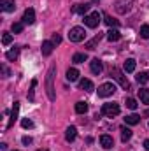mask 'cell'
I'll list each match as a JSON object with an SVG mask.
<instances>
[{"label": "cell", "instance_id": "obj_11", "mask_svg": "<svg viewBox=\"0 0 149 151\" xmlns=\"http://www.w3.org/2000/svg\"><path fill=\"white\" fill-rule=\"evenodd\" d=\"M0 9L4 12H12L16 9V4H14V0H0Z\"/></svg>", "mask_w": 149, "mask_h": 151}, {"label": "cell", "instance_id": "obj_29", "mask_svg": "<svg viewBox=\"0 0 149 151\" xmlns=\"http://www.w3.org/2000/svg\"><path fill=\"white\" fill-rule=\"evenodd\" d=\"M23 27H25V23H12V25H11V30H12L14 34H21V32H23Z\"/></svg>", "mask_w": 149, "mask_h": 151}, {"label": "cell", "instance_id": "obj_20", "mask_svg": "<svg viewBox=\"0 0 149 151\" xmlns=\"http://www.w3.org/2000/svg\"><path fill=\"white\" fill-rule=\"evenodd\" d=\"M67 79H69L70 83L77 81V79H79V70L74 69V67H72V69H69V70H67Z\"/></svg>", "mask_w": 149, "mask_h": 151}, {"label": "cell", "instance_id": "obj_10", "mask_svg": "<svg viewBox=\"0 0 149 151\" xmlns=\"http://www.w3.org/2000/svg\"><path fill=\"white\" fill-rule=\"evenodd\" d=\"M18 113H19V102H14L12 113H11V118H9V123H7V128H12V125H14L16 119H18Z\"/></svg>", "mask_w": 149, "mask_h": 151}, {"label": "cell", "instance_id": "obj_3", "mask_svg": "<svg viewBox=\"0 0 149 151\" xmlns=\"http://www.w3.org/2000/svg\"><path fill=\"white\" fill-rule=\"evenodd\" d=\"M119 113H121V107L116 102H109V104H104L102 106V114H105L109 118H114V116H117Z\"/></svg>", "mask_w": 149, "mask_h": 151}, {"label": "cell", "instance_id": "obj_16", "mask_svg": "<svg viewBox=\"0 0 149 151\" xmlns=\"http://www.w3.org/2000/svg\"><path fill=\"white\" fill-rule=\"evenodd\" d=\"M79 88H81V90H84V91H93V83H91L90 79H86V77H84V79H81V81H79Z\"/></svg>", "mask_w": 149, "mask_h": 151}, {"label": "cell", "instance_id": "obj_36", "mask_svg": "<svg viewBox=\"0 0 149 151\" xmlns=\"http://www.w3.org/2000/svg\"><path fill=\"white\" fill-rule=\"evenodd\" d=\"M2 74H4V77H9V74H11V72H9V69H7L5 65H2Z\"/></svg>", "mask_w": 149, "mask_h": 151}, {"label": "cell", "instance_id": "obj_14", "mask_svg": "<svg viewBox=\"0 0 149 151\" xmlns=\"http://www.w3.org/2000/svg\"><path fill=\"white\" fill-rule=\"evenodd\" d=\"M53 47H54V44H53L51 40H44V42H42V55H44V56H49V55L53 53Z\"/></svg>", "mask_w": 149, "mask_h": 151}, {"label": "cell", "instance_id": "obj_12", "mask_svg": "<svg viewBox=\"0 0 149 151\" xmlns=\"http://www.w3.org/2000/svg\"><path fill=\"white\" fill-rule=\"evenodd\" d=\"M100 144H102V148H105V150H111L112 146H114V141H112L111 135L104 134V135L100 137Z\"/></svg>", "mask_w": 149, "mask_h": 151}, {"label": "cell", "instance_id": "obj_28", "mask_svg": "<svg viewBox=\"0 0 149 151\" xmlns=\"http://www.w3.org/2000/svg\"><path fill=\"white\" fill-rule=\"evenodd\" d=\"M104 18H105L104 21H105V23H107L109 27H114V28H116V27L119 25V21H117V19H114V18H112V16H109V14H105Z\"/></svg>", "mask_w": 149, "mask_h": 151}, {"label": "cell", "instance_id": "obj_13", "mask_svg": "<svg viewBox=\"0 0 149 151\" xmlns=\"http://www.w3.org/2000/svg\"><path fill=\"white\" fill-rule=\"evenodd\" d=\"M90 11V4H79V5H74L72 7V12L74 14H86Z\"/></svg>", "mask_w": 149, "mask_h": 151}, {"label": "cell", "instance_id": "obj_19", "mask_svg": "<svg viewBox=\"0 0 149 151\" xmlns=\"http://www.w3.org/2000/svg\"><path fill=\"white\" fill-rule=\"evenodd\" d=\"M135 60L133 58H128L126 62H125V65H123V69H125V72H133L135 70Z\"/></svg>", "mask_w": 149, "mask_h": 151}, {"label": "cell", "instance_id": "obj_1", "mask_svg": "<svg viewBox=\"0 0 149 151\" xmlns=\"http://www.w3.org/2000/svg\"><path fill=\"white\" fill-rule=\"evenodd\" d=\"M54 74H56V65H51L47 76H46V93L49 100H56V93H54Z\"/></svg>", "mask_w": 149, "mask_h": 151}, {"label": "cell", "instance_id": "obj_24", "mask_svg": "<svg viewBox=\"0 0 149 151\" xmlns=\"http://www.w3.org/2000/svg\"><path fill=\"white\" fill-rule=\"evenodd\" d=\"M130 139H132V130L123 127V128H121V141L126 142V141H130Z\"/></svg>", "mask_w": 149, "mask_h": 151}, {"label": "cell", "instance_id": "obj_22", "mask_svg": "<svg viewBox=\"0 0 149 151\" xmlns=\"http://www.w3.org/2000/svg\"><path fill=\"white\" fill-rule=\"evenodd\" d=\"M86 60H88L86 53H75L74 56H72V62H74V63H84Z\"/></svg>", "mask_w": 149, "mask_h": 151}, {"label": "cell", "instance_id": "obj_27", "mask_svg": "<svg viewBox=\"0 0 149 151\" xmlns=\"http://www.w3.org/2000/svg\"><path fill=\"white\" fill-rule=\"evenodd\" d=\"M35 86H37V81L34 79V81H32V86H30V90H28V100H30V102H34V100H35V95H34Z\"/></svg>", "mask_w": 149, "mask_h": 151}, {"label": "cell", "instance_id": "obj_32", "mask_svg": "<svg viewBox=\"0 0 149 151\" xmlns=\"http://www.w3.org/2000/svg\"><path fill=\"white\" fill-rule=\"evenodd\" d=\"M11 42H12V35L5 32V34L2 35V44H4V46H7V44H11Z\"/></svg>", "mask_w": 149, "mask_h": 151}, {"label": "cell", "instance_id": "obj_18", "mask_svg": "<svg viewBox=\"0 0 149 151\" xmlns=\"http://www.w3.org/2000/svg\"><path fill=\"white\" fill-rule=\"evenodd\" d=\"M107 39H109L111 42H116V40H119V39H121V34H119V30H117V28H111V30L107 32Z\"/></svg>", "mask_w": 149, "mask_h": 151}, {"label": "cell", "instance_id": "obj_23", "mask_svg": "<svg viewBox=\"0 0 149 151\" xmlns=\"http://www.w3.org/2000/svg\"><path fill=\"white\" fill-rule=\"evenodd\" d=\"M139 97H140V102L149 104V90H146V88H140V90H139Z\"/></svg>", "mask_w": 149, "mask_h": 151}, {"label": "cell", "instance_id": "obj_21", "mask_svg": "<svg viewBox=\"0 0 149 151\" xmlns=\"http://www.w3.org/2000/svg\"><path fill=\"white\" fill-rule=\"evenodd\" d=\"M125 121H126V125H137V123H140V116L139 114H130V116L125 118Z\"/></svg>", "mask_w": 149, "mask_h": 151}, {"label": "cell", "instance_id": "obj_39", "mask_svg": "<svg viewBox=\"0 0 149 151\" xmlns=\"http://www.w3.org/2000/svg\"><path fill=\"white\" fill-rule=\"evenodd\" d=\"M144 116H149V109H148V111H146V113H144Z\"/></svg>", "mask_w": 149, "mask_h": 151}, {"label": "cell", "instance_id": "obj_40", "mask_svg": "<svg viewBox=\"0 0 149 151\" xmlns=\"http://www.w3.org/2000/svg\"><path fill=\"white\" fill-rule=\"evenodd\" d=\"M39 151H46V150H39Z\"/></svg>", "mask_w": 149, "mask_h": 151}, {"label": "cell", "instance_id": "obj_30", "mask_svg": "<svg viewBox=\"0 0 149 151\" xmlns=\"http://www.w3.org/2000/svg\"><path fill=\"white\" fill-rule=\"evenodd\" d=\"M137 81H139L140 84H144V83H148V81H149V74H148V72H140V74L137 76Z\"/></svg>", "mask_w": 149, "mask_h": 151}, {"label": "cell", "instance_id": "obj_37", "mask_svg": "<svg viewBox=\"0 0 149 151\" xmlns=\"http://www.w3.org/2000/svg\"><path fill=\"white\" fill-rule=\"evenodd\" d=\"M23 144H25V146L32 144V137H23Z\"/></svg>", "mask_w": 149, "mask_h": 151}, {"label": "cell", "instance_id": "obj_17", "mask_svg": "<svg viewBox=\"0 0 149 151\" xmlns=\"http://www.w3.org/2000/svg\"><path fill=\"white\" fill-rule=\"evenodd\" d=\"M75 135H77V128H75V127H69L67 132H65V141H67V142H72L75 139Z\"/></svg>", "mask_w": 149, "mask_h": 151}, {"label": "cell", "instance_id": "obj_5", "mask_svg": "<svg viewBox=\"0 0 149 151\" xmlns=\"http://www.w3.org/2000/svg\"><path fill=\"white\" fill-rule=\"evenodd\" d=\"M111 77H114L116 81H119V84L125 88V90H128L130 88V83H128V79L123 76V72L119 70V69H116V67H112L111 69Z\"/></svg>", "mask_w": 149, "mask_h": 151}, {"label": "cell", "instance_id": "obj_25", "mask_svg": "<svg viewBox=\"0 0 149 151\" xmlns=\"http://www.w3.org/2000/svg\"><path fill=\"white\" fill-rule=\"evenodd\" d=\"M86 111H88V104L86 102H77L75 104V113L77 114H84Z\"/></svg>", "mask_w": 149, "mask_h": 151}, {"label": "cell", "instance_id": "obj_31", "mask_svg": "<svg viewBox=\"0 0 149 151\" xmlns=\"http://www.w3.org/2000/svg\"><path fill=\"white\" fill-rule=\"evenodd\" d=\"M140 37L149 39V25H142V27H140Z\"/></svg>", "mask_w": 149, "mask_h": 151}, {"label": "cell", "instance_id": "obj_4", "mask_svg": "<svg viewBox=\"0 0 149 151\" xmlns=\"http://www.w3.org/2000/svg\"><path fill=\"white\" fill-rule=\"evenodd\" d=\"M69 39H70L72 42H81V40L86 39V30H84L82 27H74V28L69 32Z\"/></svg>", "mask_w": 149, "mask_h": 151}, {"label": "cell", "instance_id": "obj_26", "mask_svg": "<svg viewBox=\"0 0 149 151\" xmlns=\"http://www.w3.org/2000/svg\"><path fill=\"white\" fill-rule=\"evenodd\" d=\"M100 39H102V34H98V35H95V39L93 40H90L88 44H86V49H95V46L100 42Z\"/></svg>", "mask_w": 149, "mask_h": 151}, {"label": "cell", "instance_id": "obj_35", "mask_svg": "<svg viewBox=\"0 0 149 151\" xmlns=\"http://www.w3.org/2000/svg\"><path fill=\"white\" fill-rule=\"evenodd\" d=\"M51 42H53L54 46H58V44L62 42V35H58V34H54V35H53V40H51Z\"/></svg>", "mask_w": 149, "mask_h": 151}, {"label": "cell", "instance_id": "obj_6", "mask_svg": "<svg viewBox=\"0 0 149 151\" xmlns=\"http://www.w3.org/2000/svg\"><path fill=\"white\" fill-rule=\"evenodd\" d=\"M132 5H133V0H117L116 2V12L126 14V12H130Z\"/></svg>", "mask_w": 149, "mask_h": 151}, {"label": "cell", "instance_id": "obj_15", "mask_svg": "<svg viewBox=\"0 0 149 151\" xmlns=\"http://www.w3.org/2000/svg\"><path fill=\"white\" fill-rule=\"evenodd\" d=\"M18 56H19V46H14L12 49H9V51L5 53V58H7V60H11V62H12V60H16Z\"/></svg>", "mask_w": 149, "mask_h": 151}, {"label": "cell", "instance_id": "obj_2", "mask_svg": "<svg viewBox=\"0 0 149 151\" xmlns=\"http://www.w3.org/2000/svg\"><path fill=\"white\" fill-rule=\"evenodd\" d=\"M100 19H102L100 12H98V11H93V12H90V14L84 16V25H86L88 28H97V27L100 25Z\"/></svg>", "mask_w": 149, "mask_h": 151}, {"label": "cell", "instance_id": "obj_33", "mask_svg": "<svg viewBox=\"0 0 149 151\" xmlns=\"http://www.w3.org/2000/svg\"><path fill=\"white\" fill-rule=\"evenodd\" d=\"M21 127H23V128H34V121L27 118V119H23V121H21Z\"/></svg>", "mask_w": 149, "mask_h": 151}, {"label": "cell", "instance_id": "obj_34", "mask_svg": "<svg viewBox=\"0 0 149 151\" xmlns=\"http://www.w3.org/2000/svg\"><path fill=\"white\" fill-rule=\"evenodd\" d=\"M126 107L128 109H137V102L133 99H126Z\"/></svg>", "mask_w": 149, "mask_h": 151}, {"label": "cell", "instance_id": "obj_38", "mask_svg": "<svg viewBox=\"0 0 149 151\" xmlns=\"http://www.w3.org/2000/svg\"><path fill=\"white\" fill-rule=\"evenodd\" d=\"M144 148L149 151V139H146V141H144Z\"/></svg>", "mask_w": 149, "mask_h": 151}, {"label": "cell", "instance_id": "obj_9", "mask_svg": "<svg viewBox=\"0 0 149 151\" xmlns=\"http://www.w3.org/2000/svg\"><path fill=\"white\" fill-rule=\"evenodd\" d=\"M23 23L25 25H34L35 23V11L34 9H27L23 12Z\"/></svg>", "mask_w": 149, "mask_h": 151}, {"label": "cell", "instance_id": "obj_8", "mask_svg": "<svg viewBox=\"0 0 149 151\" xmlns=\"http://www.w3.org/2000/svg\"><path fill=\"white\" fill-rule=\"evenodd\" d=\"M90 67H91V72L93 74H102V70H104V63H102V60H98V58H93L91 62H90Z\"/></svg>", "mask_w": 149, "mask_h": 151}, {"label": "cell", "instance_id": "obj_7", "mask_svg": "<svg viewBox=\"0 0 149 151\" xmlns=\"http://www.w3.org/2000/svg\"><path fill=\"white\" fill-rule=\"evenodd\" d=\"M116 91V86L112 83H104L102 86H98V97H111L112 93Z\"/></svg>", "mask_w": 149, "mask_h": 151}]
</instances>
